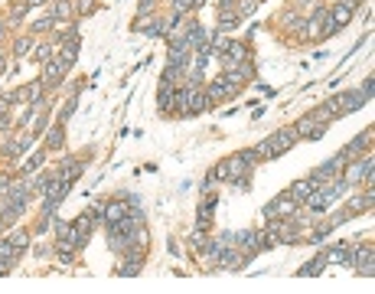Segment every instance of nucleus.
<instances>
[{
    "mask_svg": "<svg viewBox=\"0 0 375 294\" xmlns=\"http://www.w3.org/2000/svg\"><path fill=\"white\" fill-rule=\"evenodd\" d=\"M343 167H346V157L336 154V157H329L326 164H320L310 180H314V186H320V183H326V180H333V177H339V173H343Z\"/></svg>",
    "mask_w": 375,
    "mask_h": 294,
    "instance_id": "1",
    "label": "nucleus"
},
{
    "mask_svg": "<svg viewBox=\"0 0 375 294\" xmlns=\"http://www.w3.org/2000/svg\"><path fill=\"white\" fill-rule=\"evenodd\" d=\"M294 212H297V200H294L290 193H281L278 200L267 203L264 216H267V219H284V216H294Z\"/></svg>",
    "mask_w": 375,
    "mask_h": 294,
    "instance_id": "2",
    "label": "nucleus"
},
{
    "mask_svg": "<svg viewBox=\"0 0 375 294\" xmlns=\"http://www.w3.org/2000/svg\"><path fill=\"white\" fill-rule=\"evenodd\" d=\"M66 72H69V66H66L59 56H52V59L46 62V69H43V85H59Z\"/></svg>",
    "mask_w": 375,
    "mask_h": 294,
    "instance_id": "3",
    "label": "nucleus"
},
{
    "mask_svg": "<svg viewBox=\"0 0 375 294\" xmlns=\"http://www.w3.org/2000/svg\"><path fill=\"white\" fill-rule=\"evenodd\" d=\"M267 141H271V144H274V154L281 157L284 150H290L294 144H297V131H294V128H284V131H278V134H271Z\"/></svg>",
    "mask_w": 375,
    "mask_h": 294,
    "instance_id": "4",
    "label": "nucleus"
},
{
    "mask_svg": "<svg viewBox=\"0 0 375 294\" xmlns=\"http://www.w3.org/2000/svg\"><path fill=\"white\" fill-rule=\"evenodd\" d=\"M242 262H245V252H238L235 245H225L219 252V265H222V268H242Z\"/></svg>",
    "mask_w": 375,
    "mask_h": 294,
    "instance_id": "5",
    "label": "nucleus"
},
{
    "mask_svg": "<svg viewBox=\"0 0 375 294\" xmlns=\"http://www.w3.org/2000/svg\"><path fill=\"white\" fill-rule=\"evenodd\" d=\"M294 131H297V138H320V134H323V124H317L307 114V118H300L297 124H294Z\"/></svg>",
    "mask_w": 375,
    "mask_h": 294,
    "instance_id": "6",
    "label": "nucleus"
},
{
    "mask_svg": "<svg viewBox=\"0 0 375 294\" xmlns=\"http://www.w3.org/2000/svg\"><path fill=\"white\" fill-rule=\"evenodd\" d=\"M92 232V212H85V216H78L75 222H72V236H75V242L82 245L85 242V236Z\"/></svg>",
    "mask_w": 375,
    "mask_h": 294,
    "instance_id": "7",
    "label": "nucleus"
},
{
    "mask_svg": "<svg viewBox=\"0 0 375 294\" xmlns=\"http://www.w3.org/2000/svg\"><path fill=\"white\" fill-rule=\"evenodd\" d=\"M369 141H372V131H365V134H359V138L352 141V144H346L343 150H339V154H343L346 160H349V157H356V154H362V147L369 144Z\"/></svg>",
    "mask_w": 375,
    "mask_h": 294,
    "instance_id": "8",
    "label": "nucleus"
},
{
    "mask_svg": "<svg viewBox=\"0 0 375 294\" xmlns=\"http://www.w3.org/2000/svg\"><path fill=\"white\" fill-rule=\"evenodd\" d=\"M128 212H131V206H128V203H111V206H105V222H108V226H111V222H118L121 216H128Z\"/></svg>",
    "mask_w": 375,
    "mask_h": 294,
    "instance_id": "9",
    "label": "nucleus"
},
{
    "mask_svg": "<svg viewBox=\"0 0 375 294\" xmlns=\"http://www.w3.org/2000/svg\"><path fill=\"white\" fill-rule=\"evenodd\" d=\"M20 255H23V248H20V245H13L10 239H4V242H0V262L10 265V262H16Z\"/></svg>",
    "mask_w": 375,
    "mask_h": 294,
    "instance_id": "10",
    "label": "nucleus"
},
{
    "mask_svg": "<svg viewBox=\"0 0 375 294\" xmlns=\"http://www.w3.org/2000/svg\"><path fill=\"white\" fill-rule=\"evenodd\" d=\"M323 258H326V265H343V262H349V245H336V248H329Z\"/></svg>",
    "mask_w": 375,
    "mask_h": 294,
    "instance_id": "11",
    "label": "nucleus"
},
{
    "mask_svg": "<svg viewBox=\"0 0 375 294\" xmlns=\"http://www.w3.org/2000/svg\"><path fill=\"white\" fill-rule=\"evenodd\" d=\"M339 102H343V111H356L365 105V95L362 92H349V95H339Z\"/></svg>",
    "mask_w": 375,
    "mask_h": 294,
    "instance_id": "12",
    "label": "nucleus"
},
{
    "mask_svg": "<svg viewBox=\"0 0 375 294\" xmlns=\"http://www.w3.org/2000/svg\"><path fill=\"white\" fill-rule=\"evenodd\" d=\"M329 20H333L336 26H346L352 20V10H349V7H343V4H336L333 10H329Z\"/></svg>",
    "mask_w": 375,
    "mask_h": 294,
    "instance_id": "13",
    "label": "nucleus"
},
{
    "mask_svg": "<svg viewBox=\"0 0 375 294\" xmlns=\"http://www.w3.org/2000/svg\"><path fill=\"white\" fill-rule=\"evenodd\" d=\"M310 190H314V180H297V183L290 186V196H294L297 203H303V200L310 196Z\"/></svg>",
    "mask_w": 375,
    "mask_h": 294,
    "instance_id": "14",
    "label": "nucleus"
},
{
    "mask_svg": "<svg viewBox=\"0 0 375 294\" xmlns=\"http://www.w3.org/2000/svg\"><path fill=\"white\" fill-rule=\"evenodd\" d=\"M170 102L176 105V111H180V114H186V111H190V88H180V92H173V98H170Z\"/></svg>",
    "mask_w": 375,
    "mask_h": 294,
    "instance_id": "15",
    "label": "nucleus"
},
{
    "mask_svg": "<svg viewBox=\"0 0 375 294\" xmlns=\"http://www.w3.org/2000/svg\"><path fill=\"white\" fill-rule=\"evenodd\" d=\"M30 144H33V134H30V131H20V138H16L10 147H7V154H20V150H26Z\"/></svg>",
    "mask_w": 375,
    "mask_h": 294,
    "instance_id": "16",
    "label": "nucleus"
},
{
    "mask_svg": "<svg viewBox=\"0 0 375 294\" xmlns=\"http://www.w3.org/2000/svg\"><path fill=\"white\" fill-rule=\"evenodd\" d=\"M228 95H232V88L222 82V79H216V82L209 85V95H206V98H228Z\"/></svg>",
    "mask_w": 375,
    "mask_h": 294,
    "instance_id": "17",
    "label": "nucleus"
},
{
    "mask_svg": "<svg viewBox=\"0 0 375 294\" xmlns=\"http://www.w3.org/2000/svg\"><path fill=\"white\" fill-rule=\"evenodd\" d=\"M59 59L66 62V66H72V62L78 59V43H75V40H69V43H66V49H62V56H59Z\"/></svg>",
    "mask_w": 375,
    "mask_h": 294,
    "instance_id": "18",
    "label": "nucleus"
},
{
    "mask_svg": "<svg viewBox=\"0 0 375 294\" xmlns=\"http://www.w3.org/2000/svg\"><path fill=\"white\" fill-rule=\"evenodd\" d=\"M209 105V98L202 92H196V88H190V111H202Z\"/></svg>",
    "mask_w": 375,
    "mask_h": 294,
    "instance_id": "19",
    "label": "nucleus"
},
{
    "mask_svg": "<svg viewBox=\"0 0 375 294\" xmlns=\"http://www.w3.org/2000/svg\"><path fill=\"white\" fill-rule=\"evenodd\" d=\"M69 13H72V0H56V4H52V16H56V20H66Z\"/></svg>",
    "mask_w": 375,
    "mask_h": 294,
    "instance_id": "20",
    "label": "nucleus"
},
{
    "mask_svg": "<svg viewBox=\"0 0 375 294\" xmlns=\"http://www.w3.org/2000/svg\"><path fill=\"white\" fill-rule=\"evenodd\" d=\"M323 265H326V258L320 255V258H314L310 265H303V268H300V275H320V271H323Z\"/></svg>",
    "mask_w": 375,
    "mask_h": 294,
    "instance_id": "21",
    "label": "nucleus"
},
{
    "mask_svg": "<svg viewBox=\"0 0 375 294\" xmlns=\"http://www.w3.org/2000/svg\"><path fill=\"white\" fill-rule=\"evenodd\" d=\"M62 141H66V134H62V128H52L46 134V144L49 147H62Z\"/></svg>",
    "mask_w": 375,
    "mask_h": 294,
    "instance_id": "22",
    "label": "nucleus"
},
{
    "mask_svg": "<svg viewBox=\"0 0 375 294\" xmlns=\"http://www.w3.org/2000/svg\"><path fill=\"white\" fill-rule=\"evenodd\" d=\"M82 173V164H66L62 167V173H59V180H72V177Z\"/></svg>",
    "mask_w": 375,
    "mask_h": 294,
    "instance_id": "23",
    "label": "nucleus"
},
{
    "mask_svg": "<svg viewBox=\"0 0 375 294\" xmlns=\"http://www.w3.org/2000/svg\"><path fill=\"white\" fill-rule=\"evenodd\" d=\"M235 26H238V13L232 16L228 10H222V23H219V30H235Z\"/></svg>",
    "mask_w": 375,
    "mask_h": 294,
    "instance_id": "24",
    "label": "nucleus"
},
{
    "mask_svg": "<svg viewBox=\"0 0 375 294\" xmlns=\"http://www.w3.org/2000/svg\"><path fill=\"white\" fill-rule=\"evenodd\" d=\"M39 164H43V154H33L30 160H23V164H20V170H23V173H33Z\"/></svg>",
    "mask_w": 375,
    "mask_h": 294,
    "instance_id": "25",
    "label": "nucleus"
},
{
    "mask_svg": "<svg viewBox=\"0 0 375 294\" xmlns=\"http://www.w3.org/2000/svg\"><path fill=\"white\" fill-rule=\"evenodd\" d=\"M206 0H176V13H186V10H196V7H202Z\"/></svg>",
    "mask_w": 375,
    "mask_h": 294,
    "instance_id": "26",
    "label": "nucleus"
},
{
    "mask_svg": "<svg viewBox=\"0 0 375 294\" xmlns=\"http://www.w3.org/2000/svg\"><path fill=\"white\" fill-rule=\"evenodd\" d=\"M56 26V16H46V20H39V23H33V33H46Z\"/></svg>",
    "mask_w": 375,
    "mask_h": 294,
    "instance_id": "27",
    "label": "nucleus"
},
{
    "mask_svg": "<svg viewBox=\"0 0 375 294\" xmlns=\"http://www.w3.org/2000/svg\"><path fill=\"white\" fill-rule=\"evenodd\" d=\"M52 56H56V52H52V46H39V49H36V56H33V59H36V62H49Z\"/></svg>",
    "mask_w": 375,
    "mask_h": 294,
    "instance_id": "28",
    "label": "nucleus"
},
{
    "mask_svg": "<svg viewBox=\"0 0 375 294\" xmlns=\"http://www.w3.org/2000/svg\"><path fill=\"white\" fill-rule=\"evenodd\" d=\"M26 52H33V40H20V43H16V56H26Z\"/></svg>",
    "mask_w": 375,
    "mask_h": 294,
    "instance_id": "29",
    "label": "nucleus"
},
{
    "mask_svg": "<svg viewBox=\"0 0 375 294\" xmlns=\"http://www.w3.org/2000/svg\"><path fill=\"white\" fill-rule=\"evenodd\" d=\"M372 88H375V82H372V75H369V79H365V82H362V88H359V92L365 95V102H369V98H372Z\"/></svg>",
    "mask_w": 375,
    "mask_h": 294,
    "instance_id": "30",
    "label": "nucleus"
},
{
    "mask_svg": "<svg viewBox=\"0 0 375 294\" xmlns=\"http://www.w3.org/2000/svg\"><path fill=\"white\" fill-rule=\"evenodd\" d=\"M297 23H300V20H297V13H284V26H290V30H294Z\"/></svg>",
    "mask_w": 375,
    "mask_h": 294,
    "instance_id": "31",
    "label": "nucleus"
},
{
    "mask_svg": "<svg viewBox=\"0 0 375 294\" xmlns=\"http://www.w3.org/2000/svg\"><path fill=\"white\" fill-rule=\"evenodd\" d=\"M78 10H82V13H92V10H95V0H82V4H78Z\"/></svg>",
    "mask_w": 375,
    "mask_h": 294,
    "instance_id": "32",
    "label": "nucleus"
},
{
    "mask_svg": "<svg viewBox=\"0 0 375 294\" xmlns=\"http://www.w3.org/2000/svg\"><path fill=\"white\" fill-rule=\"evenodd\" d=\"M7 190H10V177H4V173H0V196H4Z\"/></svg>",
    "mask_w": 375,
    "mask_h": 294,
    "instance_id": "33",
    "label": "nucleus"
},
{
    "mask_svg": "<svg viewBox=\"0 0 375 294\" xmlns=\"http://www.w3.org/2000/svg\"><path fill=\"white\" fill-rule=\"evenodd\" d=\"M72 111H75V102H66V108H62V118H69Z\"/></svg>",
    "mask_w": 375,
    "mask_h": 294,
    "instance_id": "34",
    "label": "nucleus"
},
{
    "mask_svg": "<svg viewBox=\"0 0 375 294\" xmlns=\"http://www.w3.org/2000/svg\"><path fill=\"white\" fill-rule=\"evenodd\" d=\"M359 4H362V0H343V7H349V10H356Z\"/></svg>",
    "mask_w": 375,
    "mask_h": 294,
    "instance_id": "35",
    "label": "nucleus"
},
{
    "mask_svg": "<svg viewBox=\"0 0 375 294\" xmlns=\"http://www.w3.org/2000/svg\"><path fill=\"white\" fill-rule=\"evenodd\" d=\"M154 7V0H140V10H150Z\"/></svg>",
    "mask_w": 375,
    "mask_h": 294,
    "instance_id": "36",
    "label": "nucleus"
},
{
    "mask_svg": "<svg viewBox=\"0 0 375 294\" xmlns=\"http://www.w3.org/2000/svg\"><path fill=\"white\" fill-rule=\"evenodd\" d=\"M4 69H7V59H4V56H0V72H4Z\"/></svg>",
    "mask_w": 375,
    "mask_h": 294,
    "instance_id": "37",
    "label": "nucleus"
},
{
    "mask_svg": "<svg viewBox=\"0 0 375 294\" xmlns=\"http://www.w3.org/2000/svg\"><path fill=\"white\" fill-rule=\"evenodd\" d=\"M4 33H7V23H4V20H0V36H4Z\"/></svg>",
    "mask_w": 375,
    "mask_h": 294,
    "instance_id": "38",
    "label": "nucleus"
},
{
    "mask_svg": "<svg viewBox=\"0 0 375 294\" xmlns=\"http://www.w3.org/2000/svg\"><path fill=\"white\" fill-rule=\"evenodd\" d=\"M26 4H46V0H26Z\"/></svg>",
    "mask_w": 375,
    "mask_h": 294,
    "instance_id": "39",
    "label": "nucleus"
},
{
    "mask_svg": "<svg viewBox=\"0 0 375 294\" xmlns=\"http://www.w3.org/2000/svg\"><path fill=\"white\" fill-rule=\"evenodd\" d=\"M297 4H317V0H297Z\"/></svg>",
    "mask_w": 375,
    "mask_h": 294,
    "instance_id": "40",
    "label": "nucleus"
},
{
    "mask_svg": "<svg viewBox=\"0 0 375 294\" xmlns=\"http://www.w3.org/2000/svg\"><path fill=\"white\" fill-rule=\"evenodd\" d=\"M0 209H4V203H0Z\"/></svg>",
    "mask_w": 375,
    "mask_h": 294,
    "instance_id": "41",
    "label": "nucleus"
}]
</instances>
